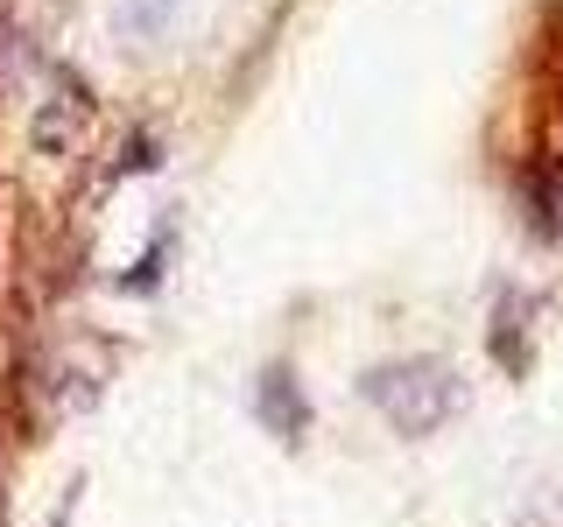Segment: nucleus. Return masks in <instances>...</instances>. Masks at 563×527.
I'll return each mask as SVG.
<instances>
[{
	"mask_svg": "<svg viewBox=\"0 0 563 527\" xmlns=\"http://www.w3.org/2000/svg\"><path fill=\"white\" fill-rule=\"evenodd\" d=\"M360 394L374 401L401 436H437L465 408V380H457L444 359H387L360 380Z\"/></svg>",
	"mask_w": 563,
	"mask_h": 527,
	"instance_id": "obj_1",
	"label": "nucleus"
},
{
	"mask_svg": "<svg viewBox=\"0 0 563 527\" xmlns=\"http://www.w3.org/2000/svg\"><path fill=\"white\" fill-rule=\"evenodd\" d=\"M176 8H184V0H120V8H113V35H120V43H155V35L169 29Z\"/></svg>",
	"mask_w": 563,
	"mask_h": 527,
	"instance_id": "obj_4",
	"label": "nucleus"
},
{
	"mask_svg": "<svg viewBox=\"0 0 563 527\" xmlns=\"http://www.w3.org/2000/svg\"><path fill=\"white\" fill-rule=\"evenodd\" d=\"M64 520H70V514H57V520H49V527H64Z\"/></svg>",
	"mask_w": 563,
	"mask_h": 527,
	"instance_id": "obj_6",
	"label": "nucleus"
},
{
	"mask_svg": "<svg viewBox=\"0 0 563 527\" xmlns=\"http://www.w3.org/2000/svg\"><path fill=\"white\" fill-rule=\"evenodd\" d=\"M85 120H92V99H85L70 78H57V92L35 99V127L29 134H35V148H43V155H70V148H78V134H85Z\"/></svg>",
	"mask_w": 563,
	"mask_h": 527,
	"instance_id": "obj_2",
	"label": "nucleus"
},
{
	"mask_svg": "<svg viewBox=\"0 0 563 527\" xmlns=\"http://www.w3.org/2000/svg\"><path fill=\"white\" fill-rule=\"evenodd\" d=\"M521 316H528V303L507 289V295H500V330H493V351H500L507 373H521Z\"/></svg>",
	"mask_w": 563,
	"mask_h": 527,
	"instance_id": "obj_5",
	"label": "nucleus"
},
{
	"mask_svg": "<svg viewBox=\"0 0 563 527\" xmlns=\"http://www.w3.org/2000/svg\"><path fill=\"white\" fill-rule=\"evenodd\" d=\"M254 408H261V422H268L282 444H296V436H303V394H296L289 366H268V373H261V386H254Z\"/></svg>",
	"mask_w": 563,
	"mask_h": 527,
	"instance_id": "obj_3",
	"label": "nucleus"
}]
</instances>
